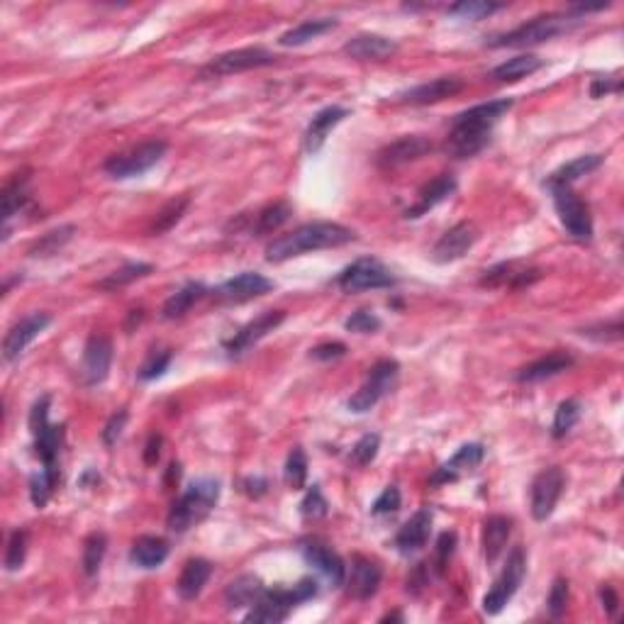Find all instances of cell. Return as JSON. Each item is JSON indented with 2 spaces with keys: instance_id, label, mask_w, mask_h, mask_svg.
<instances>
[{
  "instance_id": "obj_43",
  "label": "cell",
  "mask_w": 624,
  "mask_h": 624,
  "mask_svg": "<svg viewBox=\"0 0 624 624\" xmlns=\"http://www.w3.org/2000/svg\"><path fill=\"white\" fill-rule=\"evenodd\" d=\"M580 415H583V408H580V403L576 398H569L564 403H559L554 422H551V437H554V439H564L566 434L579 425Z\"/></svg>"
},
{
  "instance_id": "obj_61",
  "label": "cell",
  "mask_w": 624,
  "mask_h": 624,
  "mask_svg": "<svg viewBox=\"0 0 624 624\" xmlns=\"http://www.w3.org/2000/svg\"><path fill=\"white\" fill-rule=\"evenodd\" d=\"M242 490L249 498H261L268 490V480L264 476H249V478H244Z\"/></svg>"
},
{
  "instance_id": "obj_56",
  "label": "cell",
  "mask_w": 624,
  "mask_h": 624,
  "mask_svg": "<svg viewBox=\"0 0 624 624\" xmlns=\"http://www.w3.org/2000/svg\"><path fill=\"white\" fill-rule=\"evenodd\" d=\"M549 615L559 619V617L566 615V608H569V580L556 579L554 586H551V593H549L547 600Z\"/></svg>"
},
{
  "instance_id": "obj_5",
  "label": "cell",
  "mask_w": 624,
  "mask_h": 624,
  "mask_svg": "<svg viewBox=\"0 0 624 624\" xmlns=\"http://www.w3.org/2000/svg\"><path fill=\"white\" fill-rule=\"evenodd\" d=\"M317 593H320V588H317V580L312 579H303L293 588H274V590H267V593L261 595V600L254 605L252 612L244 617V619L247 622L267 624L283 622L293 612V608L312 600Z\"/></svg>"
},
{
  "instance_id": "obj_46",
  "label": "cell",
  "mask_w": 624,
  "mask_h": 624,
  "mask_svg": "<svg viewBox=\"0 0 624 624\" xmlns=\"http://www.w3.org/2000/svg\"><path fill=\"white\" fill-rule=\"evenodd\" d=\"M505 5L500 3H486V0H464V3H457L451 5L449 15L461 17V20H483V17H490L498 10H503Z\"/></svg>"
},
{
  "instance_id": "obj_62",
  "label": "cell",
  "mask_w": 624,
  "mask_h": 624,
  "mask_svg": "<svg viewBox=\"0 0 624 624\" xmlns=\"http://www.w3.org/2000/svg\"><path fill=\"white\" fill-rule=\"evenodd\" d=\"M161 444H164L161 434L154 432L152 437H149L146 447H145V464L146 466H156V461H159V457H161Z\"/></svg>"
},
{
  "instance_id": "obj_19",
  "label": "cell",
  "mask_w": 624,
  "mask_h": 624,
  "mask_svg": "<svg viewBox=\"0 0 624 624\" xmlns=\"http://www.w3.org/2000/svg\"><path fill=\"white\" fill-rule=\"evenodd\" d=\"M432 149V142L422 137V135H408V137H400L396 142H390L388 146H383L378 156H376V164L381 168H398L403 164H410V161L422 159Z\"/></svg>"
},
{
  "instance_id": "obj_42",
  "label": "cell",
  "mask_w": 624,
  "mask_h": 624,
  "mask_svg": "<svg viewBox=\"0 0 624 624\" xmlns=\"http://www.w3.org/2000/svg\"><path fill=\"white\" fill-rule=\"evenodd\" d=\"M106 551H107V537L106 534L91 532L88 537H86L84 561H81V566H84V573L88 576V579L98 576L100 566H103V559H106Z\"/></svg>"
},
{
  "instance_id": "obj_45",
  "label": "cell",
  "mask_w": 624,
  "mask_h": 624,
  "mask_svg": "<svg viewBox=\"0 0 624 624\" xmlns=\"http://www.w3.org/2000/svg\"><path fill=\"white\" fill-rule=\"evenodd\" d=\"M188 206H191V198H188V196L168 200L166 206L161 207L159 213H156V220H154L149 232H152V235H164V232H168V229H174L176 225H178V220L186 215Z\"/></svg>"
},
{
  "instance_id": "obj_30",
  "label": "cell",
  "mask_w": 624,
  "mask_h": 624,
  "mask_svg": "<svg viewBox=\"0 0 624 624\" xmlns=\"http://www.w3.org/2000/svg\"><path fill=\"white\" fill-rule=\"evenodd\" d=\"M166 559L168 541L161 539V537H154V534H145V537L135 539V544L130 549V561L137 569H145V571L159 569Z\"/></svg>"
},
{
  "instance_id": "obj_20",
  "label": "cell",
  "mask_w": 624,
  "mask_h": 624,
  "mask_svg": "<svg viewBox=\"0 0 624 624\" xmlns=\"http://www.w3.org/2000/svg\"><path fill=\"white\" fill-rule=\"evenodd\" d=\"M483 458H486V447H483V444L480 442L464 444V447H458L457 454H454L449 461H444V464L434 471L429 483H432V486L454 483V480L461 478V473L478 468V466L483 464Z\"/></svg>"
},
{
  "instance_id": "obj_23",
  "label": "cell",
  "mask_w": 624,
  "mask_h": 624,
  "mask_svg": "<svg viewBox=\"0 0 624 624\" xmlns=\"http://www.w3.org/2000/svg\"><path fill=\"white\" fill-rule=\"evenodd\" d=\"M349 115H351L349 110L342 106H329L315 115L310 125H307V130H305V137H303L305 152L307 154L320 152L322 146H325V142H327L329 132L335 130L337 125H339L344 117H349Z\"/></svg>"
},
{
  "instance_id": "obj_29",
  "label": "cell",
  "mask_w": 624,
  "mask_h": 624,
  "mask_svg": "<svg viewBox=\"0 0 624 624\" xmlns=\"http://www.w3.org/2000/svg\"><path fill=\"white\" fill-rule=\"evenodd\" d=\"M210 576H213V564L207 559H191L183 566L176 590H178L183 600H196L203 593V588L207 586Z\"/></svg>"
},
{
  "instance_id": "obj_24",
  "label": "cell",
  "mask_w": 624,
  "mask_h": 624,
  "mask_svg": "<svg viewBox=\"0 0 624 624\" xmlns=\"http://www.w3.org/2000/svg\"><path fill=\"white\" fill-rule=\"evenodd\" d=\"M457 191V178L451 174H442L432 178L429 183H425L418 193V203L405 210V217L408 220H415V217H422L425 213H429L432 207H437L439 203L449 198L451 193Z\"/></svg>"
},
{
  "instance_id": "obj_38",
  "label": "cell",
  "mask_w": 624,
  "mask_h": 624,
  "mask_svg": "<svg viewBox=\"0 0 624 624\" xmlns=\"http://www.w3.org/2000/svg\"><path fill=\"white\" fill-rule=\"evenodd\" d=\"M290 215H293V206L288 200H276L271 206L261 207L257 213V222L252 225V235H271V232L281 229L290 220Z\"/></svg>"
},
{
  "instance_id": "obj_58",
  "label": "cell",
  "mask_w": 624,
  "mask_h": 624,
  "mask_svg": "<svg viewBox=\"0 0 624 624\" xmlns=\"http://www.w3.org/2000/svg\"><path fill=\"white\" fill-rule=\"evenodd\" d=\"M49 403H52V398L42 396L37 403L32 405V412H30V432L32 434H37L39 429H45V427L49 425Z\"/></svg>"
},
{
  "instance_id": "obj_47",
  "label": "cell",
  "mask_w": 624,
  "mask_h": 624,
  "mask_svg": "<svg viewBox=\"0 0 624 624\" xmlns=\"http://www.w3.org/2000/svg\"><path fill=\"white\" fill-rule=\"evenodd\" d=\"M283 478H286L288 488H293V490H303L305 488V480H307V457H305V451L300 447H296L288 454Z\"/></svg>"
},
{
  "instance_id": "obj_44",
  "label": "cell",
  "mask_w": 624,
  "mask_h": 624,
  "mask_svg": "<svg viewBox=\"0 0 624 624\" xmlns=\"http://www.w3.org/2000/svg\"><path fill=\"white\" fill-rule=\"evenodd\" d=\"M59 486V468H42L30 478V498L35 508H45Z\"/></svg>"
},
{
  "instance_id": "obj_22",
  "label": "cell",
  "mask_w": 624,
  "mask_h": 624,
  "mask_svg": "<svg viewBox=\"0 0 624 624\" xmlns=\"http://www.w3.org/2000/svg\"><path fill=\"white\" fill-rule=\"evenodd\" d=\"M432 522L434 515L429 508H419L415 515H412L408 522H405L400 529H398L396 539H393V547L400 551L403 556H410L415 551L425 547L429 541V534H432Z\"/></svg>"
},
{
  "instance_id": "obj_14",
  "label": "cell",
  "mask_w": 624,
  "mask_h": 624,
  "mask_svg": "<svg viewBox=\"0 0 624 624\" xmlns=\"http://www.w3.org/2000/svg\"><path fill=\"white\" fill-rule=\"evenodd\" d=\"M286 320V312L283 310H267L261 312L259 317L252 322H247L242 329H237L235 335L229 337L225 342V351L229 357H242L244 351H249L257 342H261L268 332H274L281 322Z\"/></svg>"
},
{
  "instance_id": "obj_18",
  "label": "cell",
  "mask_w": 624,
  "mask_h": 624,
  "mask_svg": "<svg viewBox=\"0 0 624 624\" xmlns=\"http://www.w3.org/2000/svg\"><path fill=\"white\" fill-rule=\"evenodd\" d=\"M268 290H274V281H268L259 271H244L222 283L220 288L215 290V296L225 303H247L254 297L267 296Z\"/></svg>"
},
{
  "instance_id": "obj_51",
  "label": "cell",
  "mask_w": 624,
  "mask_h": 624,
  "mask_svg": "<svg viewBox=\"0 0 624 624\" xmlns=\"http://www.w3.org/2000/svg\"><path fill=\"white\" fill-rule=\"evenodd\" d=\"M327 510H329V505H327V500H325V495H322L320 486L307 488L303 503H300V515H303L305 519H320L327 515Z\"/></svg>"
},
{
  "instance_id": "obj_25",
  "label": "cell",
  "mask_w": 624,
  "mask_h": 624,
  "mask_svg": "<svg viewBox=\"0 0 624 624\" xmlns=\"http://www.w3.org/2000/svg\"><path fill=\"white\" fill-rule=\"evenodd\" d=\"M461 88H464V81L458 76H442L400 93V100L410 103V106H429V103H439V100L457 96Z\"/></svg>"
},
{
  "instance_id": "obj_55",
  "label": "cell",
  "mask_w": 624,
  "mask_h": 624,
  "mask_svg": "<svg viewBox=\"0 0 624 624\" xmlns=\"http://www.w3.org/2000/svg\"><path fill=\"white\" fill-rule=\"evenodd\" d=\"M400 503H403V495H400L398 486H388L378 498H376V503L371 505V512L376 518L396 515V512L400 510Z\"/></svg>"
},
{
  "instance_id": "obj_34",
  "label": "cell",
  "mask_w": 624,
  "mask_h": 624,
  "mask_svg": "<svg viewBox=\"0 0 624 624\" xmlns=\"http://www.w3.org/2000/svg\"><path fill=\"white\" fill-rule=\"evenodd\" d=\"M544 66V61L537 56V54H519V56H512V59L503 61L500 66H495L490 71V78L500 81V84H515L519 78L529 76L534 71H539Z\"/></svg>"
},
{
  "instance_id": "obj_52",
  "label": "cell",
  "mask_w": 624,
  "mask_h": 624,
  "mask_svg": "<svg viewBox=\"0 0 624 624\" xmlns=\"http://www.w3.org/2000/svg\"><path fill=\"white\" fill-rule=\"evenodd\" d=\"M622 329V317H615L612 322H600V325H593V327L580 329V335L588 337V339H595V342H619Z\"/></svg>"
},
{
  "instance_id": "obj_10",
  "label": "cell",
  "mask_w": 624,
  "mask_h": 624,
  "mask_svg": "<svg viewBox=\"0 0 624 624\" xmlns=\"http://www.w3.org/2000/svg\"><path fill=\"white\" fill-rule=\"evenodd\" d=\"M274 61V54L267 52L264 46H244V49H232V52H225L207 61L206 66L198 71V78L206 81V78L232 76V74H242V71L271 66Z\"/></svg>"
},
{
  "instance_id": "obj_6",
  "label": "cell",
  "mask_w": 624,
  "mask_h": 624,
  "mask_svg": "<svg viewBox=\"0 0 624 624\" xmlns=\"http://www.w3.org/2000/svg\"><path fill=\"white\" fill-rule=\"evenodd\" d=\"M166 142L161 139H149V142H142V145L132 146L127 152L115 154L106 161V171L110 178H117V181H125V178H135V176L146 174L149 168H154L164 159L166 154Z\"/></svg>"
},
{
  "instance_id": "obj_36",
  "label": "cell",
  "mask_w": 624,
  "mask_h": 624,
  "mask_svg": "<svg viewBox=\"0 0 624 624\" xmlns=\"http://www.w3.org/2000/svg\"><path fill=\"white\" fill-rule=\"evenodd\" d=\"M337 25L339 23H337L335 17H315V20H303V23L297 25V27H293V30L283 32L281 39H278V45L281 46L307 45L310 39H317V37H322L325 32L335 30Z\"/></svg>"
},
{
  "instance_id": "obj_60",
  "label": "cell",
  "mask_w": 624,
  "mask_h": 624,
  "mask_svg": "<svg viewBox=\"0 0 624 624\" xmlns=\"http://www.w3.org/2000/svg\"><path fill=\"white\" fill-rule=\"evenodd\" d=\"M619 91H622V81L619 78H593V84H590V96L593 98H602L608 93Z\"/></svg>"
},
{
  "instance_id": "obj_26",
  "label": "cell",
  "mask_w": 624,
  "mask_h": 624,
  "mask_svg": "<svg viewBox=\"0 0 624 624\" xmlns=\"http://www.w3.org/2000/svg\"><path fill=\"white\" fill-rule=\"evenodd\" d=\"M541 276L539 268H519V264L515 261H503L498 267L488 268L483 278H480V286H488V288H522V286H529Z\"/></svg>"
},
{
  "instance_id": "obj_7",
  "label": "cell",
  "mask_w": 624,
  "mask_h": 624,
  "mask_svg": "<svg viewBox=\"0 0 624 624\" xmlns=\"http://www.w3.org/2000/svg\"><path fill=\"white\" fill-rule=\"evenodd\" d=\"M527 573V554L522 547H515L508 554V561L503 566V573L498 576V580L493 583V588L488 590L486 598H483V612L486 615H500L505 609V605L515 598V593L522 586Z\"/></svg>"
},
{
  "instance_id": "obj_39",
  "label": "cell",
  "mask_w": 624,
  "mask_h": 624,
  "mask_svg": "<svg viewBox=\"0 0 624 624\" xmlns=\"http://www.w3.org/2000/svg\"><path fill=\"white\" fill-rule=\"evenodd\" d=\"M74 235H76V227L74 225H64V227H56L52 229V232H46L42 239H37V242L32 244L30 247V257H35V259H45V257H54V254H59L66 244L74 239Z\"/></svg>"
},
{
  "instance_id": "obj_15",
  "label": "cell",
  "mask_w": 624,
  "mask_h": 624,
  "mask_svg": "<svg viewBox=\"0 0 624 624\" xmlns=\"http://www.w3.org/2000/svg\"><path fill=\"white\" fill-rule=\"evenodd\" d=\"M476 242H478V227L468 220L457 222L454 227L447 229V232L439 237V242L434 244L432 259L437 261V264H451V261H458L461 257L468 254V249H471Z\"/></svg>"
},
{
  "instance_id": "obj_8",
  "label": "cell",
  "mask_w": 624,
  "mask_h": 624,
  "mask_svg": "<svg viewBox=\"0 0 624 624\" xmlns=\"http://www.w3.org/2000/svg\"><path fill=\"white\" fill-rule=\"evenodd\" d=\"M554 207L559 213V220L566 227V232L579 239V242H590L593 239V215L590 207L573 193L571 186H549Z\"/></svg>"
},
{
  "instance_id": "obj_11",
  "label": "cell",
  "mask_w": 624,
  "mask_h": 624,
  "mask_svg": "<svg viewBox=\"0 0 624 624\" xmlns=\"http://www.w3.org/2000/svg\"><path fill=\"white\" fill-rule=\"evenodd\" d=\"M335 283L344 293H361V290L393 288L398 278L383 261L364 257V259H357L351 267L344 268L342 274L337 276Z\"/></svg>"
},
{
  "instance_id": "obj_4",
  "label": "cell",
  "mask_w": 624,
  "mask_h": 624,
  "mask_svg": "<svg viewBox=\"0 0 624 624\" xmlns=\"http://www.w3.org/2000/svg\"><path fill=\"white\" fill-rule=\"evenodd\" d=\"M580 23H583V17L573 15V13H566V15L549 13V15H539L534 17V20H529V23L519 25V27L505 32V35H495V37L488 39L486 45L493 46V49L541 45V42H549V39L559 37V35H566V32L576 30Z\"/></svg>"
},
{
  "instance_id": "obj_28",
  "label": "cell",
  "mask_w": 624,
  "mask_h": 624,
  "mask_svg": "<svg viewBox=\"0 0 624 624\" xmlns=\"http://www.w3.org/2000/svg\"><path fill=\"white\" fill-rule=\"evenodd\" d=\"M398 52V45L393 39L383 37V35H357L344 45V54H349L351 59L358 61H381L388 59L390 54Z\"/></svg>"
},
{
  "instance_id": "obj_37",
  "label": "cell",
  "mask_w": 624,
  "mask_h": 624,
  "mask_svg": "<svg viewBox=\"0 0 624 624\" xmlns=\"http://www.w3.org/2000/svg\"><path fill=\"white\" fill-rule=\"evenodd\" d=\"M61 444H64V427L46 425L35 434V454L42 461V468H59L56 458H59Z\"/></svg>"
},
{
  "instance_id": "obj_17",
  "label": "cell",
  "mask_w": 624,
  "mask_h": 624,
  "mask_svg": "<svg viewBox=\"0 0 624 624\" xmlns=\"http://www.w3.org/2000/svg\"><path fill=\"white\" fill-rule=\"evenodd\" d=\"M113 366V342L106 335H93L84 347L81 376L86 386H100L106 381Z\"/></svg>"
},
{
  "instance_id": "obj_31",
  "label": "cell",
  "mask_w": 624,
  "mask_h": 624,
  "mask_svg": "<svg viewBox=\"0 0 624 624\" xmlns=\"http://www.w3.org/2000/svg\"><path fill=\"white\" fill-rule=\"evenodd\" d=\"M512 534V519L505 515H493L483 522V556L488 564H493L503 554L505 544Z\"/></svg>"
},
{
  "instance_id": "obj_50",
  "label": "cell",
  "mask_w": 624,
  "mask_h": 624,
  "mask_svg": "<svg viewBox=\"0 0 624 624\" xmlns=\"http://www.w3.org/2000/svg\"><path fill=\"white\" fill-rule=\"evenodd\" d=\"M25 556H27V532L15 529L10 534L8 549H5V571H17L23 569Z\"/></svg>"
},
{
  "instance_id": "obj_2",
  "label": "cell",
  "mask_w": 624,
  "mask_h": 624,
  "mask_svg": "<svg viewBox=\"0 0 624 624\" xmlns=\"http://www.w3.org/2000/svg\"><path fill=\"white\" fill-rule=\"evenodd\" d=\"M357 239L354 229L344 227L339 222H307L288 235L278 237L267 247V261L283 264L293 257L320 252V249H335Z\"/></svg>"
},
{
  "instance_id": "obj_54",
  "label": "cell",
  "mask_w": 624,
  "mask_h": 624,
  "mask_svg": "<svg viewBox=\"0 0 624 624\" xmlns=\"http://www.w3.org/2000/svg\"><path fill=\"white\" fill-rule=\"evenodd\" d=\"M381 317L371 310H357L349 320L344 322V327L349 329V332H358V335H373V332L381 329Z\"/></svg>"
},
{
  "instance_id": "obj_33",
  "label": "cell",
  "mask_w": 624,
  "mask_h": 624,
  "mask_svg": "<svg viewBox=\"0 0 624 624\" xmlns=\"http://www.w3.org/2000/svg\"><path fill=\"white\" fill-rule=\"evenodd\" d=\"M207 288L203 286L200 281H188L183 288H178L174 293V296L168 297L166 303H164V307H161V317L164 320H178V317H183L186 312L191 310L193 305L198 303L200 297L206 296Z\"/></svg>"
},
{
  "instance_id": "obj_57",
  "label": "cell",
  "mask_w": 624,
  "mask_h": 624,
  "mask_svg": "<svg viewBox=\"0 0 624 624\" xmlns=\"http://www.w3.org/2000/svg\"><path fill=\"white\" fill-rule=\"evenodd\" d=\"M127 418H130L127 410H117L113 418L107 419L106 429H103V444H106V447H115V444H117L122 429L127 425Z\"/></svg>"
},
{
  "instance_id": "obj_16",
  "label": "cell",
  "mask_w": 624,
  "mask_h": 624,
  "mask_svg": "<svg viewBox=\"0 0 624 624\" xmlns=\"http://www.w3.org/2000/svg\"><path fill=\"white\" fill-rule=\"evenodd\" d=\"M300 554L310 566H315L332 586H342L347 580V566H344L342 556L335 549L325 544L322 539H305L300 541Z\"/></svg>"
},
{
  "instance_id": "obj_3",
  "label": "cell",
  "mask_w": 624,
  "mask_h": 624,
  "mask_svg": "<svg viewBox=\"0 0 624 624\" xmlns=\"http://www.w3.org/2000/svg\"><path fill=\"white\" fill-rule=\"evenodd\" d=\"M217 500H220V480H193L191 486H188V490L171 505V510H168L166 518V527L176 534L188 532L191 527L200 525V522L213 512Z\"/></svg>"
},
{
  "instance_id": "obj_9",
  "label": "cell",
  "mask_w": 624,
  "mask_h": 624,
  "mask_svg": "<svg viewBox=\"0 0 624 624\" xmlns=\"http://www.w3.org/2000/svg\"><path fill=\"white\" fill-rule=\"evenodd\" d=\"M398 376H400V364L393 361V358H383L378 364H373L368 378H366L364 386L349 398L347 408H349L351 412H358V415H361V412H368L371 408H376V405L381 403L390 390L396 388Z\"/></svg>"
},
{
  "instance_id": "obj_41",
  "label": "cell",
  "mask_w": 624,
  "mask_h": 624,
  "mask_svg": "<svg viewBox=\"0 0 624 624\" xmlns=\"http://www.w3.org/2000/svg\"><path fill=\"white\" fill-rule=\"evenodd\" d=\"M152 271H154L152 264L130 261V264H125L122 268L113 271V274L107 276V278H103V281L98 283V288L100 290H117V288H122V286H130V283L139 281V278H145V276H149Z\"/></svg>"
},
{
  "instance_id": "obj_27",
  "label": "cell",
  "mask_w": 624,
  "mask_h": 624,
  "mask_svg": "<svg viewBox=\"0 0 624 624\" xmlns=\"http://www.w3.org/2000/svg\"><path fill=\"white\" fill-rule=\"evenodd\" d=\"M573 364H576V358H573V354H569V351H551V354H547V357L537 358V361H532V364L525 366V368H519L518 381L519 383L547 381V378H554V376H559V373L569 371Z\"/></svg>"
},
{
  "instance_id": "obj_12",
  "label": "cell",
  "mask_w": 624,
  "mask_h": 624,
  "mask_svg": "<svg viewBox=\"0 0 624 624\" xmlns=\"http://www.w3.org/2000/svg\"><path fill=\"white\" fill-rule=\"evenodd\" d=\"M566 476L559 466H551V468H544L541 473H537V478L532 480V488H529V510H532V518L537 522H547L556 510V503L564 493Z\"/></svg>"
},
{
  "instance_id": "obj_64",
  "label": "cell",
  "mask_w": 624,
  "mask_h": 624,
  "mask_svg": "<svg viewBox=\"0 0 624 624\" xmlns=\"http://www.w3.org/2000/svg\"><path fill=\"white\" fill-rule=\"evenodd\" d=\"M393 619H398V622H403L405 617L400 615V612H393V615H386V617H383L381 622H393Z\"/></svg>"
},
{
  "instance_id": "obj_40",
  "label": "cell",
  "mask_w": 624,
  "mask_h": 624,
  "mask_svg": "<svg viewBox=\"0 0 624 624\" xmlns=\"http://www.w3.org/2000/svg\"><path fill=\"white\" fill-rule=\"evenodd\" d=\"M25 183H27V178H20L17 176L15 181H10L8 186H5V191H3V222H5V229H3V237L8 235L10 232V220L15 217L17 213H23L25 206H27V193H25Z\"/></svg>"
},
{
  "instance_id": "obj_48",
  "label": "cell",
  "mask_w": 624,
  "mask_h": 624,
  "mask_svg": "<svg viewBox=\"0 0 624 624\" xmlns=\"http://www.w3.org/2000/svg\"><path fill=\"white\" fill-rule=\"evenodd\" d=\"M378 449H381V437L378 434H364L354 447H351L349 461L354 466H368L373 458L378 457Z\"/></svg>"
},
{
  "instance_id": "obj_49",
  "label": "cell",
  "mask_w": 624,
  "mask_h": 624,
  "mask_svg": "<svg viewBox=\"0 0 624 624\" xmlns=\"http://www.w3.org/2000/svg\"><path fill=\"white\" fill-rule=\"evenodd\" d=\"M171 361H174V354L168 349L152 351L145 364H142V368H139V381H156V378H161L168 371Z\"/></svg>"
},
{
  "instance_id": "obj_63",
  "label": "cell",
  "mask_w": 624,
  "mask_h": 624,
  "mask_svg": "<svg viewBox=\"0 0 624 624\" xmlns=\"http://www.w3.org/2000/svg\"><path fill=\"white\" fill-rule=\"evenodd\" d=\"M600 598H602V608L608 609V615H615L617 605H619V600H617L615 588H612V586H602Z\"/></svg>"
},
{
  "instance_id": "obj_1",
  "label": "cell",
  "mask_w": 624,
  "mask_h": 624,
  "mask_svg": "<svg viewBox=\"0 0 624 624\" xmlns=\"http://www.w3.org/2000/svg\"><path fill=\"white\" fill-rule=\"evenodd\" d=\"M512 100H488L458 113L451 122L449 137H447V154L454 159H471L490 142L493 127L505 113H510Z\"/></svg>"
},
{
  "instance_id": "obj_53",
  "label": "cell",
  "mask_w": 624,
  "mask_h": 624,
  "mask_svg": "<svg viewBox=\"0 0 624 624\" xmlns=\"http://www.w3.org/2000/svg\"><path fill=\"white\" fill-rule=\"evenodd\" d=\"M454 549H457V532H442L439 539H437V549H434V571L442 576L449 566L451 556H454Z\"/></svg>"
},
{
  "instance_id": "obj_59",
  "label": "cell",
  "mask_w": 624,
  "mask_h": 624,
  "mask_svg": "<svg viewBox=\"0 0 624 624\" xmlns=\"http://www.w3.org/2000/svg\"><path fill=\"white\" fill-rule=\"evenodd\" d=\"M344 354H347V347L342 342H325L310 349V358H315V361H337Z\"/></svg>"
},
{
  "instance_id": "obj_13",
  "label": "cell",
  "mask_w": 624,
  "mask_h": 624,
  "mask_svg": "<svg viewBox=\"0 0 624 624\" xmlns=\"http://www.w3.org/2000/svg\"><path fill=\"white\" fill-rule=\"evenodd\" d=\"M52 325V315L49 312H30L23 320H17L13 327L5 332L3 339V361L13 364L15 358L23 357V351L37 339L46 327Z\"/></svg>"
},
{
  "instance_id": "obj_21",
  "label": "cell",
  "mask_w": 624,
  "mask_h": 624,
  "mask_svg": "<svg viewBox=\"0 0 624 624\" xmlns=\"http://www.w3.org/2000/svg\"><path fill=\"white\" fill-rule=\"evenodd\" d=\"M383 580V569L371 559L364 556H354L351 561V573L347 579V593L354 600H371L373 595L378 593Z\"/></svg>"
},
{
  "instance_id": "obj_35",
  "label": "cell",
  "mask_w": 624,
  "mask_h": 624,
  "mask_svg": "<svg viewBox=\"0 0 624 624\" xmlns=\"http://www.w3.org/2000/svg\"><path fill=\"white\" fill-rule=\"evenodd\" d=\"M602 161H605V156H600V154H583L579 159H573L561 168H556L554 174L547 178V188L549 186H571L573 181H579L580 176L593 174L595 168H600Z\"/></svg>"
},
{
  "instance_id": "obj_32",
  "label": "cell",
  "mask_w": 624,
  "mask_h": 624,
  "mask_svg": "<svg viewBox=\"0 0 624 624\" xmlns=\"http://www.w3.org/2000/svg\"><path fill=\"white\" fill-rule=\"evenodd\" d=\"M264 593H267V588L257 576H239L225 590V602H227V609L254 608Z\"/></svg>"
}]
</instances>
